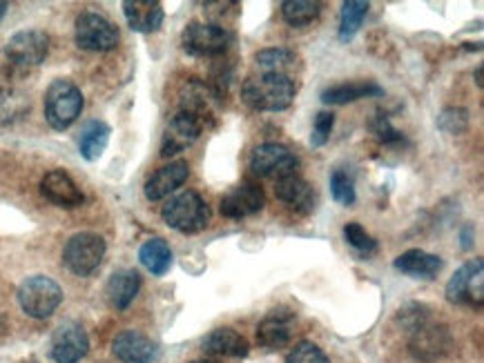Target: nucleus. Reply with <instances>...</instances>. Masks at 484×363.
I'll return each mask as SVG.
<instances>
[{
  "label": "nucleus",
  "mask_w": 484,
  "mask_h": 363,
  "mask_svg": "<svg viewBox=\"0 0 484 363\" xmlns=\"http://www.w3.org/2000/svg\"><path fill=\"white\" fill-rule=\"evenodd\" d=\"M297 85L284 74H253L241 85V101L255 112H282L295 101Z\"/></svg>",
  "instance_id": "nucleus-1"
},
{
  "label": "nucleus",
  "mask_w": 484,
  "mask_h": 363,
  "mask_svg": "<svg viewBox=\"0 0 484 363\" xmlns=\"http://www.w3.org/2000/svg\"><path fill=\"white\" fill-rule=\"evenodd\" d=\"M161 216L168 223V228L182 234H197L206 230L208 221H210V210L197 192L188 190L165 201V205L161 207Z\"/></svg>",
  "instance_id": "nucleus-2"
},
{
  "label": "nucleus",
  "mask_w": 484,
  "mask_h": 363,
  "mask_svg": "<svg viewBox=\"0 0 484 363\" xmlns=\"http://www.w3.org/2000/svg\"><path fill=\"white\" fill-rule=\"evenodd\" d=\"M18 304L32 319H47L63 304V287L45 275L27 277L18 287Z\"/></svg>",
  "instance_id": "nucleus-3"
},
{
  "label": "nucleus",
  "mask_w": 484,
  "mask_h": 363,
  "mask_svg": "<svg viewBox=\"0 0 484 363\" xmlns=\"http://www.w3.org/2000/svg\"><path fill=\"white\" fill-rule=\"evenodd\" d=\"M83 112V94L72 81L59 78L45 92V121L51 130H68Z\"/></svg>",
  "instance_id": "nucleus-4"
},
{
  "label": "nucleus",
  "mask_w": 484,
  "mask_h": 363,
  "mask_svg": "<svg viewBox=\"0 0 484 363\" xmlns=\"http://www.w3.org/2000/svg\"><path fill=\"white\" fill-rule=\"evenodd\" d=\"M235 42V34L219 23H190L182 34V45L190 56L215 59L226 54Z\"/></svg>",
  "instance_id": "nucleus-5"
},
{
  "label": "nucleus",
  "mask_w": 484,
  "mask_h": 363,
  "mask_svg": "<svg viewBox=\"0 0 484 363\" xmlns=\"http://www.w3.org/2000/svg\"><path fill=\"white\" fill-rule=\"evenodd\" d=\"M106 239L94 232H79L65 243L63 263L76 277H89L101 268L106 257Z\"/></svg>",
  "instance_id": "nucleus-6"
},
{
  "label": "nucleus",
  "mask_w": 484,
  "mask_h": 363,
  "mask_svg": "<svg viewBox=\"0 0 484 363\" xmlns=\"http://www.w3.org/2000/svg\"><path fill=\"white\" fill-rule=\"evenodd\" d=\"M74 39L80 50L112 51L118 45V30L114 23L97 12H83L76 18Z\"/></svg>",
  "instance_id": "nucleus-7"
},
{
  "label": "nucleus",
  "mask_w": 484,
  "mask_h": 363,
  "mask_svg": "<svg viewBox=\"0 0 484 363\" xmlns=\"http://www.w3.org/2000/svg\"><path fill=\"white\" fill-rule=\"evenodd\" d=\"M447 299L451 304L482 308L484 304V263L482 259L464 263L447 283Z\"/></svg>",
  "instance_id": "nucleus-8"
},
{
  "label": "nucleus",
  "mask_w": 484,
  "mask_h": 363,
  "mask_svg": "<svg viewBox=\"0 0 484 363\" xmlns=\"http://www.w3.org/2000/svg\"><path fill=\"white\" fill-rule=\"evenodd\" d=\"M50 54V36L41 30L16 32L5 45V56L16 68H36Z\"/></svg>",
  "instance_id": "nucleus-9"
},
{
  "label": "nucleus",
  "mask_w": 484,
  "mask_h": 363,
  "mask_svg": "<svg viewBox=\"0 0 484 363\" xmlns=\"http://www.w3.org/2000/svg\"><path fill=\"white\" fill-rule=\"evenodd\" d=\"M299 159L288 148L277 143H264L250 154V169L265 178H284L297 174Z\"/></svg>",
  "instance_id": "nucleus-10"
},
{
  "label": "nucleus",
  "mask_w": 484,
  "mask_h": 363,
  "mask_svg": "<svg viewBox=\"0 0 484 363\" xmlns=\"http://www.w3.org/2000/svg\"><path fill=\"white\" fill-rule=\"evenodd\" d=\"M453 348V337H451L447 325L424 323L413 332L409 352L413 359L422 363H433L442 357H447Z\"/></svg>",
  "instance_id": "nucleus-11"
},
{
  "label": "nucleus",
  "mask_w": 484,
  "mask_h": 363,
  "mask_svg": "<svg viewBox=\"0 0 484 363\" xmlns=\"http://www.w3.org/2000/svg\"><path fill=\"white\" fill-rule=\"evenodd\" d=\"M203 127H206V121H201L199 116L177 112L174 119L170 121L168 130H165L163 141H161V157L170 159L174 154H182L201 136Z\"/></svg>",
  "instance_id": "nucleus-12"
},
{
  "label": "nucleus",
  "mask_w": 484,
  "mask_h": 363,
  "mask_svg": "<svg viewBox=\"0 0 484 363\" xmlns=\"http://www.w3.org/2000/svg\"><path fill=\"white\" fill-rule=\"evenodd\" d=\"M89 337L83 330V325L70 322L63 323L51 337L50 357L56 363H79L88 355Z\"/></svg>",
  "instance_id": "nucleus-13"
},
{
  "label": "nucleus",
  "mask_w": 484,
  "mask_h": 363,
  "mask_svg": "<svg viewBox=\"0 0 484 363\" xmlns=\"http://www.w3.org/2000/svg\"><path fill=\"white\" fill-rule=\"evenodd\" d=\"M265 195L259 186L244 183V186L232 187L219 203V212L226 219H248L264 210Z\"/></svg>",
  "instance_id": "nucleus-14"
},
{
  "label": "nucleus",
  "mask_w": 484,
  "mask_h": 363,
  "mask_svg": "<svg viewBox=\"0 0 484 363\" xmlns=\"http://www.w3.org/2000/svg\"><path fill=\"white\" fill-rule=\"evenodd\" d=\"M41 195L50 203H54V205L68 207V210L79 207L85 199L80 187L74 183V178L68 172H63V169H51V172H47L42 177Z\"/></svg>",
  "instance_id": "nucleus-15"
},
{
  "label": "nucleus",
  "mask_w": 484,
  "mask_h": 363,
  "mask_svg": "<svg viewBox=\"0 0 484 363\" xmlns=\"http://www.w3.org/2000/svg\"><path fill=\"white\" fill-rule=\"evenodd\" d=\"M190 177V165L186 161H174L165 168L156 169L154 174L145 181V196L150 201H161L165 196H170L172 192H177Z\"/></svg>",
  "instance_id": "nucleus-16"
},
{
  "label": "nucleus",
  "mask_w": 484,
  "mask_h": 363,
  "mask_svg": "<svg viewBox=\"0 0 484 363\" xmlns=\"http://www.w3.org/2000/svg\"><path fill=\"white\" fill-rule=\"evenodd\" d=\"M112 350L123 363H152L156 359V343L136 330H126L112 343Z\"/></svg>",
  "instance_id": "nucleus-17"
},
{
  "label": "nucleus",
  "mask_w": 484,
  "mask_h": 363,
  "mask_svg": "<svg viewBox=\"0 0 484 363\" xmlns=\"http://www.w3.org/2000/svg\"><path fill=\"white\" fill-rule=\"evenodd\" d=\"M127 25L141 34H152L163 25V5L159 0H126L123 3Z\"/></svg>",
  "instance_id": "nucleus-18"
},
{
  "label": "nucleus",
  "mask_w": 484,
  "mask_h": 363,
  "mask_svg": "<svg viewBox=\"0 0 484 363\" xmlns=\"http://www.w3.org/2000/svg\"><path fill=\"white\" fill-rule=\"evenodd\" d=\"M275 195L288 207L297 210L299 214H308V212L315 210V192H312L311 183L299 177V174L279 178L277 186H275Z\"/></svg>",
  "instance_id": "nucleus-19"
},
{
  "label": "nucleus",
  "mask_w": 484,
  "mask_h": 363,
  "mask_svg": "<svg viewBox=\"0 0 484 363\" xmlns=\"http://www.w3.org/2000/svg\"><path fill=\"white\" fill-rule=\"evenodd\" d=\"M293 314L284 310H273L257 328V341L265 350H279L291 341Z\"/></svg>",
  "instance_id": "nucleus-20"
},
{
  "label": "nucleus",
  "mask_w": 484,
  "mask_h": 363,
  "mask_svg": "<svg viewBox=\"0 0 484 363\" xmlns=\"http://www.w3.org/2000/svg\"><path fill=\"white\" fill-rule=\"evenodd\" d=\"M141 290V275L136 270H118L114 272L106 286L107 304L114 310H127L132 301L136 299Z\"/></svg>",
  "instance_id": "nucleus-21"
},
{
  "label": "nucleus",
  "mask_w": 484,
  "mask_h": 363,
  "mask_svg": "<svg viewBox=\"0 0 484 363\" xmlns=\"http://www.w3.org/2000/svg\"><path fill=\"white\" fill-rule=\"evenodd\" d=\"M384 96V87H379L373 81H355V83H341L326 87L321 92V103L326 105H346V103L362 101V98Z\"/></svg>",
  "instance_id": "nucleus-22"
},
{
  "label": "nucleus",
  "mask_w": 484,
  "mask_h": 363,
  "mask_svg": "<svg viewBox=\"0 0 484 363\" xmlns=\"http://www.w3.org/2000/svg\"><path fill=\"white\" fill-rule=\"evenodd\" d=\"M203 350L212 357H246L250 352L248 341L235 332L232 328H219L212 330L206 339H203Z\"/></svg>",
  "instance_id": "nucleus-23"
},
{
  "label": "nucleus",
  "mask_w": 484,
  "mask_h": 363,
  "mask_svg": "<svg viewBox=\"0 0 484 363\" xmlns=\"http://www.w3.org/2000/svg\"><path fill=\"white\" fill-rule=\"evenodd\" d=\"M442 259L424 252V250H409L396 259V270H400L402 275L415 277V279H433L442 270Z\"/></svg>",
  "instance_id": "nucleus-24"
},
{
  "label": "nucleus",
  "mask_w": 484,
  "mask_h": 363,
  "mask_svg": "<svg viewBox=\"0 0 484 363\" xmlns=\"http://www.w3.org/2000/svg\"><path fill=\"white\" fill-rule=\"evenodd\" d=\"M110 125L103 121H88L79 136V152L85 161L94 163L103 157L107 143H110Z\"/></svg>",
  "instance_id": "nucleus-25"
},
{
  "label": "nucleus",
  "mask_w": 484,
  "mask_h": 363,
  "mask_svg": "<svg viewBox=\"0 0 484 363\" xmlns=\"http://www.w3.org/2000/svg\"><path fill=\"white\" fill-rule=\"evenodd\" d=\"M139 261L154 277H163L172 268V250L163 239H150L141 245Z\"/></svg>",
  "instance_id": "nucleus-26"
},
{
  "label": "nucleus",
  "mask_w": 484,
  "mask_h": 363,
  "mask_svg": "<svg viewBox=\"0 0 484 363\" xmlns=\"http://www.w3.org/2000/svg\"><path fill=\"white\" fill-rule=\"evenodd\" d=\"M179 112H186V114L206 121L210 116V98H208L206 85L199 83L197 78L183 85L182 96H179Z\"/></svg>",
  "instance_id": "nucleus-27"
},
{
  "label": "nucleus",
  "mask_w": 484,
  "mask_h": 363,
  "mask_svg": "<svg viewBox=\"0 0 484 363\" xmlns=\"http://www.w3.org/2000/svg\"><path fill=\"white\" fill-rule=\"evenodd\" d=\"M257 60V68L265 74H284V77H291L297 68V56L291 50H284V47H273V50H264L255 56Z\"/></svg>",
  "instance_id": "nucleus-28"
},
{
  "label": "nucleus",
  "mask_w": 484,
  "mask_h": 363,
  "mask_svg": "<svg viewBox=\"0 0 484 363\" xmlns=\"http://www.w3.org/2000/svg\"><path fill=\"white\" fill-rule=\"evenodd\" d=\"M368 7L371 5L367 0H346L341 5V16H340V41L349 42L355 39V34L362 27L364 18H367Z\"/></svg>",
  "instance_id": "nucleus-29"
},
{
  "label": "nucleus",
  "mask_w": 484,
  "mask_h": 363,
  "mask_svg": "<svg viewBox=\"0 0 484 363\" xmlns=\"http://www.w3.org/2000/svg\"><path fill=\"white\" fill-rule=\"evenodd\" d=\"M321 14V3L317 0H286L282 3V16L291 27H308Z\"/></svg>",
  "instance_id": "nucleus-30"
},
{
  "label": "nucleus",
  "mask_w": 484,
  "mask_h": 363,
  "mask_svg": "<svg viewBox=\"0 0 484 363\" xmlns=\"http://www.w3.org/2000/svg\"><path fill=\"white\" fill-rule=\"evenodd\" d=\"M330 195H333L335 203H340V205H353L355 199V183L353 177H350L346 169H335L333 174H330Z\"/></svg>",
  "instance_id": "nucleus-31"
},
{
  "label": "nucleus",
  "mask_w": 484,
  "mask_h": 363,
  "mask_svg": "<svg viewBox=\"0 0 484 363\" xmlns=\"http://www.w3.org/2000/svg\"><path fill=\"white\" fill-rule=\"evenodd\" d=\"M344 239L350 248L358 250V252L364 254V257H368V254H373L375 250H377V241H375L371 234L362 228V225L355 223V221L353 223L344 225Z\"/></svg>",
  "instance_id": "nucleus-32"
},
{
  "label": "nucleus",
  "mask_w": 484,
  "mask_h": 363,
  "mask_svg": "<svg viewBox=\"0 0 484 363\" xmlns=\"http://www.w3.org/2000/svg\"><path fill=\"white\" fill-rule=\"evenodd\" d=\"M286 363H330V359L320 346H315L312 341H302L288 352Z\"/></svg>",
  "instance_id": "nucleus-33"
},
{
  "label": "nucleus",
  "mask_w": 484,
  "mask_h": 363,
  "mask_svg": "<svg viewBox=\"0 0 484 363\" xmlns=\"http://www.w3.org/2000/svg\"><path fill=\"white\" fill-rule=\"evenodd\" d=\"M438 127L447 134H462L469 127V112L462 110V107H449L440 114Z\"/></svg>",
  "instance_id": "nucleus-34"
},
{
  "label": "nucleus",
  "mask_w": 484,
  "mask_h": 363,
  "mask_svg": "<svg viewBox=\"0 0 484 363\" xmlns=\"http://www.w3.org/2000/svg\"><path fill=\"white\" fill-rule=\"evenodd\" d=\"M333 125H335L333 112H320V114H317L315 127H312V134H311L312 148H324V145L329 143Z\"/></svg>",
  "instance_id": "nucleus-35"
},
{
  "label": "nucleus",
  "mask_w": 484,
  "mask_h": 363,
  "mask_svg": "<svg viewBox=\"0 0 484 363\" xmlns=\"http://www.w3.org/2000/svg\"><path fill=\"white\" fill-rule=\"evenodd\" d=\"M397 319H400L402 325H406L411 332H415L417 328H422L424 323H429V310H426V305L409 304V305H405V308H400Z\"/></svg>",
  "instance_id": "nucleus-36"
},
{
  "label": "nucleus",
  "mask_w": 484,
  "mask_h": 363,
  "mask_svg": "<svg viewBox=\"0 0 484 363\" xmlns=\"http://www.w3.org/2000/svg\"><path fill=\"white\" fill-rule=\"evenodd\" d=\"M373 134H375V139L382 141V143H397V141H402V134L391 125V121H388L386 114L375 116Z\"/></svg>",
  "instance_id": "nucleus-37"
},
{
  "label": "nucleus",
  "mask_w": 484,
  "mask_h": 363,
  "mask_svg": "<svg viewBox=\"0 0 484 363\" xmlns=\"http://www.w3.org/2000/svg\"><path fill=\"white\" fill-rule=\"evenodd\" d=\"M476 83H478V87H482V68L476 69Z\"/></svg>",
  "instance_id": "nucleus-38"
},
{
  "label": "nucleus",
  "mask_w": 484,
  "mask_h": 363,
  "mask_svg": "<svg viewBox=\"0 0 484 363\" xmlns=\"http://www.w3.org/2000/svg\"><path fill=\"white\" fill-rule=\"evenodd\" d=\"M5 332H7V323H5V317L0 314V334H5Z\"/></svg>",
  "instance_id": "nucleus-39"
},
{
  "label": "nucleus",
  "mask_w": 484,
  "mask_h": 363,
  "mask_svg": "<svg viewBox=\"0 0 484 363\" xmlns=\"http://www.w3.org/2000/svg\"><path fill=\"white\" fill-rule=\"evenodd\" d=\"M5 14H7V3H0V21L5 18Z\"/></svg>",
  "instance_id": "nucleus-40"
},
{
  "label": "nucleus",
  "mask_w": 484,
  "mask_h": 363,
  "mask_svg": "<svg viewBox=\"0 0 484 363\" xmlns=\"http://www.w3.org/2000/svg\"><path fill=\"white\" fill-rule=\"evenodd\" d=\"M192 363H212V361H192Z\"/></svg>",
  "instance_id": "nucleus-41"
}]
</instances>
